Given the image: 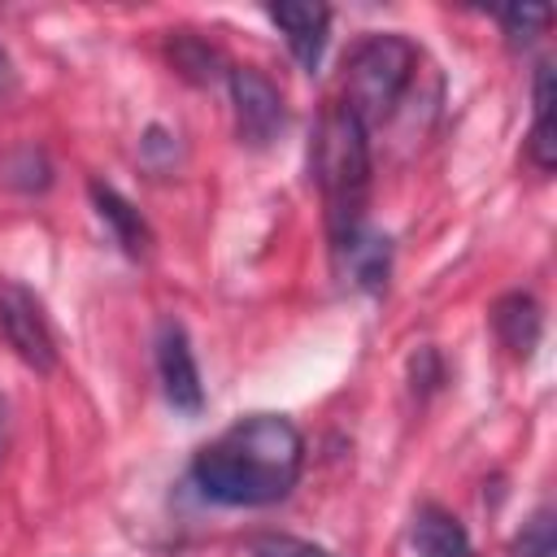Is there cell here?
I'll use <instances>...</instances> for the list:
<instances>
[{"label": "cell", "mask_w": 557, "mask_h": 557, "mask_svg": "<svg viewBox=\"0 0 557 557\" xmlns=\"http://www.w3.org/2000/svg\"><path fill=\"white\" fill-rule=\"evenodd\" d=\"M305 466V440L283 413H248L191 457V483L213 505L257 509L283 500Z\"/></svg>", "instance_id": "obj_1"}, {"label": "cell", "mask_w": 557, "mask_h": 557, "mask_svg": "<svg viewBox=\"0 0 557 557\" xmlns=\"http://www.w3.org/2000/svg\"><path fill=\"white\" fill-rule=\"evenodd\" d=\"M309 170L326 200L331 235L357 226L370 191V131L344 104H331L318 117V131L309 144Z\"/></svg>", "instance_id": "obj_2"}, {"label": "cell", "mask_w": 557, "mask_h": 557, "mask_svg": "<svg viewBox=\"0 0 557 557\" xmlns=\"http://www.w3.org/2000/svg\"><path fill=\"white\" fill-rule=\"evenodd\" d=\"M418 70V48L405 35H366L344 61V109L370 131L396 113Z\"/></svg>", "instance_id": "obj_3"}, {"label": "cell", "mask_w": 557, "mask_h": 557, "mask_svg": "<svg viewBox=\"0 0 557 557\" xmlns=\"http://www.w3.org/2000/svg\"><path fill=\"white\" fill-rule=\"evenodd\" d=\"M0 335L26 366L35 370L57 366V339L44 318V305L13 278H0Z\"/></svg>", "instance_id": "obj_4"}, {"label": "cell", "mask_w": 557, "mask_h": 557, "mask_svg": "<svg viewBox=\"0 0 557 557\" xmlns=\"http://www.w3.org/2000/svg\"><path fill=\"white\" fill-rule=\"evenodd\" d=\"M226 83H231V104H235V135L248 148H265L287 122L278 87L252 65H231Z\"/></svg>", "instance_id": "obj_5"}, {"label": "cell", "mask_w": 557, "mask_h": 557, "mask_svg": "<svg viewBox=\"0 0 557 557\" xmlns=\"http://www.w3.org/2000/svg\"><path fill=\"white\" fill-rule=\"evenodd\" d=\"M331 265L344 287L379 296L392 274V239L370 231L366 222H357V226L331 235Z\"/></svg>", "instance_id": "obj_6"}, {"label": "cell", "mask_w": 557, "mask_h": 557, "mask_svg": "<svg viewBox=\"0 0 557 557\" xmlns=\"http://www.w3.org/2000/svg\"><path fill=\"white\" fill-rule=\"evenodd\" d=\"M157 374H161V392L178 413H200L205 409V383L187 344V331L178 322H161L157 331Z\"/></svg>", "instance_id": "obj_7"}, {"label": "cell", "mask_w": 557, "mask_h": 557, "mask_svg": "<svg viewBox=\"0 0 557 557\" xmlns=\"http://www.w3.org/2000/svg\"><path fill=\"white\" fill-rule=\"evenodd\" d=\"M270 22L283 30L292 57L300 70H318L322 52H326V26H331V9L326 4H270L265 9Z\"/></svg>", "instance_id": "obj_8"}, {"label": "cell", "mask_w": 557, "mask_h": 557, "mask_svg": "<svg viewBox=\"0 0 557 557\" xmlns=\"http://www.w3.org/2000/svg\"><path fill=\"white\" fill-rule=\"evenodd\" d=\"M409 540H413V557H474V544H470L461 518L440 505H422L413 513Z\"/></svg>", "instance_id": "obj_9"}, {"label": "cell", "mask_w": 557, "mask_h": 557, "mask_svg": "<svg viewBox=\"0 0 557 557\" xmlns=\"http://www.w3.org/2000/svg\"><path fill=\"white\" fill-rule=\"evenodd\" d=\"M87 191H91L96 218L109 226V235L117 239V248H122V252H131V257H144V252H148V244H152V231H148V222L139 218V209H135L126 196H117L113 187H104L100 178H96Z\"/></svg>", "instance_id": "obj_10"}, {"label": "cell", "mask_w": 557, "mask_h": 557, "mask_svg": "<svg viewBox=\"0 0 557 557\" xmlns=\"http://www.w3.org/2000/svg\"><path fill=\"white\" fill-rule=\"evenodd\" d=\"M492 331H496V339H500L513 357H531V348L540 344V331H544L540 305H535L527 292L500 296L496 309H492Z\"/></svg>", "instance_id": "obj_11"}, {"label": "cell", "mask_w": 557, "mask_h": 557, "mask_svg": "<svg viewBox=\"0 0 557 557\" xmlns=\"http://www.w3.org/2000/svg\"><path fill=\"white\" fill-rule=\"evenodd\" d=\"M496 17H500V30L509 35V44L522 48V44H531V39L548 26L553 13H548L544 4H513V9H500Z\"/></svg>", "instance_id": "obj_12"}, {"label": "cell", "mask_w": 557, "mask_h": 557, "mask_svg": "<svg viewBox=\"0 0 557 557\" xmlns=\"http://www.w3.org/2000/svg\"><path fill=\"white\" fill-rule=\"evenodd\" d=\"M513 557H553V513L540 509L513 540Z\"/></svg>", "instance_id": "obj_13"}, {"label": "cell", "mask_w": 557, "mask_h": 557, "mask_svg": "<svg viewBox=\"0 0 557 557\" xmlns=\"http://www.w3.org/2000/svg\"><path fill=\"white\" fill-rule=\"evenodd\" d=\"M252 557H331V553L309 540H296V535H257Z\"/></svg>", "instance_id": "obj_14"}, {"label": "cell", "mask_w": 557, "mask_h": 557, "mask_svg": "<svg viewBox=\"0 0 557 557\" xmlns=\"http://www.w3.org/2000/svg\"><path fill=\"white\" fill-rule=\"evenodd\" d=\"M213 61H218V57H213V48H205V44H196V39H178V44H174V65H178L183 74L200 78V83L213 74V70H209Z\"/></svg>", "instance_id": "obj_15"}, {"label": "cell", "mask_w": 557, "mask_h": 557, "mask_svg": "<svg viewBox=\"0 0 557 557\" xmlns=\"http://www.w3.org/2000/svg\"><path fill=\"white\" fill-rule=\"evenodd\" d=\"M13 91V61H9V52L0 48V96H9Z\"/></svg>", "instance_id": "obj_16"}]
</instances>
